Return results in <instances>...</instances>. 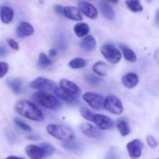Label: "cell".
Here are the masks:
<instances>
[{
	"label": "cell",
	"instance_id": "obj_1",
	"mask_svg": "<svg viewBox=\"0 0 159 159\" xmlns=\"http://www.w3.org/2000/svg\"><path fill=\"white\" fill-rule=\"evenodd\" d=\"M15 110L21 116L31 120L40 122L44 118L43 113L35 103L28 100L22 99L16 103Z\"/></svg>",
	"mask_w": 159,
	"mask_h": 159
},
{
	"label": "cell",
	"instance_id": "obj_2",
	"mask_svg": "<svg viewBox=\"0 0 159 159\" xmlns=\"http://www.w3.org/2000/svg\"><path fill=\"white\" fill-rule=\"evenodd\" d=\"M33 99L37 103L52 111H57L61 107V103L57 97L42 90L34 93Z\"/></svg>",
	"mask_w": 159,
	"mask_h": 159
},
{
	"label": "cell",
	"instance_id": "obj_3",
	"mask_svg": "<svg viewBox=\"0 0 159 159\" xmlns=\"http://www.w3.org/2000/svg\"><path fill=\"white\" fill-rule=\"evenodd\" d=\"M47 131L51 136L63 141H69L75 139V132L71 127L61 124H48Z\"/></svg>",
	"mask_w": 159,
	"mask_h": 159
},
{
	"label": "cell",
	"instance_id": "obj_4",
	"mask_svg": "<svg viewBox=\"0 0 159 159\" xmlns=\"http://www.w3.org/2000/svg\"><path fill=\"white\" fill-rule=\"evenodd\" d=\"M103 108L107 111L115 115H120L124 111V107L120 99L114 95H109L104 99Z\"/></svg>",
	"mask_w": 159,
	"mask_h": 159
},
{
	"label": "cell",
	"instance_id": "obj_5",
	"mask_svg": "<svg viewBox=\"0 0 159 159\" xmlns=\"http://www.w3.org/2000/svg\"><path fill=\"white\" fill-rule=\"evenodd\" d=\"M101 53L106 60L111 64H117L122 58V54L120 51L115 48L113 44L107 43L101 47Z\"/></svg>",
	"mask_w": 159,
	"mask_h": 159
},
{
	"label": "cell",
	"instance_id": "obj_6",
	"mask_svg": "<svg viewBox=\"0 0 159 159\" xmlns=\"http://www.w3.org/2000/svg\"><path fill=\"white\" fill-rule=\"evenodd\" d=\"M30 88L37 90H42V91H54V89L57 87L55 82L51 79L46 78L38 77L34 79L30 82Z\"/></svg>",
	"mask_w": 159,
	"mask_h": 159
},
{
	"label": "cell",
	"instance_id": "obj_7",
	"mask_svg": "<svg viewBox=\"0 0 159 159\" xmlns=\"http://www.w3.org/2000/svg\"><path fill=\"white\" fill-rule=\"evenodd\" d=\"M84 100L95 110H100L103 109L104 98L100 94L96 93L87 92L82 96Z\"/></svg>",
	"mask_w": 159,
	"mask_h": 159
},
{
	"label": "cell",
	"instance_id": "obj_8",
	"mask_svg": "<svg viewBox=\"0 0 159 159\" xmlns=\"http://www.w3.org/2000/svg\"><path fill=\"white\" fill-rule=\"evenodd\" d=\"M93 122H94L100 130H110L114 127V121L109 116L102 114H94Z\"/></svg>",
	"mask_w": 159,
	"mask_h": 159
},
{
	"label": "cell",
	"instance_id": "obj_9",
	"mask_svg": "<svg viewBox=\"0 0 159 159\" xmlns=\"http://www.w3.org/2000/svg\"><path fill=\"white\" fill-rule=\"evenodd\" d=\"M144 144L142 141L138 139H134L127 144V150L129 155L132 158H138L142 154Z\"/></svg>",
	"mask_w": 159,
	"mask_h": 159
},
{
	"label": "cell",
	"instance_id": "obj_10",
	"mask_svg": "<svg viewBox=\"0 0 159 159\" xmlns=\"http://www.w3.org/2000/svg\"><path fill=\"white\" fill-rule=\"evenodd\" d=\"M81 132L85 136L90 138H94V139H99L102 136V133L100 131V129H98L97 127H95L89 123H83L79 127Z\"/></svg>",
	"mask_w": 159,
	"mask_h": 159
},
{
	"label": "cell",
	"instance_id": "obj_11",
	"mask_svg": "<svg viewBox=\"0 0 159 159\" xmlns=\"http://www.w3.org/2000/svg\"><path fill=\"white\" fill-rule=\"evenodd\" d=\"M79 9L85 16L91 20H95L98 16V10L93 4L85 1H80L79 2Z\"/></svg>",
	"mask_w": 159,
	"mask_h": 159
},
{
	"label": "cell",
	"instance_id": "obj_12",
	"mask_svg": "<svg viewBox=\"0 0 159 159\" xmlns=\"http://www.w3.org/2000/svg\"><path fill=\"white\" fill-rule=\"evenodd\" d=\"M53 92H54V94L56 95L57 97L62 99L66 103L70 104V105H75V104H77L79 102L78 96H75L74 95H71L70 93H67L66 91L61 89L60 87L57 86Z\"/></svg>",
	"mask_w": 159,
	"mask_h": 159
},
{
	"label": "cell",
	"instance_id": "obj_13",
	"mask_svg": "<svg viewBox=\"0 0 159 159\" xmlns=\"http://www.w3.org/2000/svg\"><path fill=\"white\" fill-rule=\"evenodd\" d=\"M59 85H60L59 87L61 89H62L70 94L74 95L75 96H79L81 94V89L75 83L68 80V79H62L60 81Z\"/></svg>",
	"mask_w": 159,
	"mask_h": 159
},
{
	"label": "cell",
	"instance_id": "obj_14",
	"mask_svg": "<svg viewBox=\"0 0 159 159\" xmlns=\"http://www.w3.org/2000/svg\"><path fill=\"white\" fill-rule=\"evenodd\" d=\"M34 30L33 26L27 22H21L16 28L17 37L20 38L30 37L34 34Z\"/></svg>",
	"mask_w": 159,
	"mask_h": 159
},
{
	"label": "cell",
	"instance_id": "obj_15",
	"mask_svg": "<svg viewBox=\"0 0 159 159\" xmlns=\"http://www.w3.org/2000/svg\"><path fill=\"white\" fill-rule=\"evenodd\" d=\"M63 15L66 18L74 21H81L82 20V16L80 10L75 6H66L64 7Z\"/></svg>",
	"mask_w": 159,
	"mask_h": 159
},
{
	"label": "cell",
	"instance_id": "obj_16",
	"mask_svg": "<svg viewBox=\"0 0 159 159\" xmlns=\"http://www.w3.org/2000/svg\"><path fill=\"white\" fill-rule=\"evenodd\" d=\"M26 153L28 157L32 159H41L44 157L43 150L40 146L35 144H29L26 147Z\"/></svg>",
	"mask_w": 159,
	"mask_h": 159
},
{
	"label": "cell",
	"instance_id": "obj_17",
	"mask_svg": "<svg viewBox=\"0 0 159 159\" xmlns=\"http://www.w3.org/2000/svg\"><path fill=\"white\" fill-rule=\"evenodd\" d=\"M138 82H139L138 76L134 72L127 73L122 78L123 85L127 89H133L136 87Z\"/></svg>",
	"mask_w": 159,
	"mask_h": 159
},
{
	"label": "cell",
	"instance_id": "obj_18",
	"mask_svg": "<svg viewBox=\"0 0 159 159\" xmlns=\"http://www.w3.org/2000/svg\"><path fill=\"white\" fill-rule=\"evenodd\" d=\"M14 12L10 7L6 6H2L0 7V19L1 21L5 24H9L13 20Z\"/></svg>",
	"mask_w": 159,
	"mask_h": 159
},
{
	"label": "cell",
	"instance_id": "obj_19",
	"mask_svg": "<svg viewBox=\"0 0 159 159\" xmlns=\"http://www.w3.org/2000/svg\"><path fill=\"white\" fill-rule=\"evenodd\" d=\"M79 45H80V48L83 51L90 52V51H94L95 48H96V41L93 36L89 35L86 36V37L85 36V38L81 40Z\"/></svg>",
	"mask_w": 159,
	"mask_h": 159
},
{
	"label": "cell",
	"instance_id": "obj_20",
	"mask_svg": "<svg viewBox=\"0 0 159 159\" xmlns=\"http://www.w3.org/2000/svg\"><path fill=\"white\" fill-rule=\"evenodd\" d=\"M99 8L102 15L108 20H113L115 18V12L113 8L107 2L102 1L99 2Z\"/></svg>",
	"mask_w": 159,
	"mask_h": 159
},
{
	"label": "cell",
	"instance_id": "obj_21",
	"mask_svg": "<svg viewBox=\"0 0 159 159\" xmlns=\"http://www.w3.org/2000/svg\"><path fill=\"white\" fill-rule=\"evenodd\" d=\"M116 126L117 130H119V132L123 137L127 136L130 133V127L129 125L128 122L127 120H118L116 121Z\"/></svg>",
	"mask_w": 159,
	"mask_h": 159
},
{
	"label": "cell",
	"instance_id": "obj_22",
	"mask_svg": "<svg viewBox=\"0 0 159 159\" xmlns=\"http://www.w3.org/2000/svg\"><path fill=\"white\" fill-rule=\"evenodd\" d=\"M74 32L77 37H85L89 33V26L85 23H79L75 25Z\"/></svg>",
	"mask_w": 159,
	"mask_h": 159
},
{
	"label": "cell",
	"instance_id": "obj_23",
	"mask_svg": "<svg viewBox=\"0 0 159 159\" xmlns=\"http://www.w3.org/2000/svg\"><path fill=\"white\" fill-rule=\"evenodd\" d=\"M93 71L99 76H106L108 72V67L102 61H97L93 65Z\"/></svg>",
	"mask_w": 159,
	"mask_h": 159
},
{
	"label": "cell",
	"instance_id": "obj_24",
	"mask_svg": "<svg viewBox=\"0 0 159 159\" xmlns=\"http://www.w3.org/2000/svg\"><path fill=\"white\" fill-rule=\"evenodd\" d=\"M120 48L122 50L123 54L124 56V58L130 62L137 61V55L133 50L130 49V48L124 45H120Z\"/></svg>",
	"mask_w": 159,
	"mask_h": 159
},
{
	"label": "cell",
	"instance_id": "obj_25",
	"mask_svg": "<svg viewBox=\"0 0 159 159\" xmlns=\"http://www.w3.org/2000/svg\"><path fill=\"white\" fill-rule=\"evenodd\" d=\"M126 6L133 12H142L144 9L140 0H126Z\"/></svg>",
	"mask_w": 159,
	"mask_h": 159
},
{
	"label": "cell",
	"instance_id": "obj_26",
	"mask_svg": "<svg viewBox=\"0 0 159 159\" xmlns=\"http://www.w3.org/2000/svg\"><path fill=\"white\" fill-rule=\"evenodd\" d=\"M7 85L16 94H20L22 92V82L20 79H8Z\"/></svg>",
	"mask_w": 159,
	"mask_h": 159
},
{
	"label": "cell",
	"instance_id": "obj_27",
	"mask_svg": "<svg viewBox=\"0 0 159 159\" xmlns=\"http://www.w3.org/2000/svg\"><path fill=\"white\" fill-rule=\"evenodd\" d=\"M68 65L72 69H79V68H82L85 67L86 61H85V59L82 58V57H75V58L70 61Z\"/></svg>",
	"mask_w": 159,
	"mask_h": 159
},
{
	"label": "cell",
	"instance_id": "obj_28",
	"mask_svg": "<svg viewBox=\"0 0 159 159\" xmlns=\"http://www.w3.org/2000/svg\"><path fill=\"white\" fill-rule=\"evenodd\" d=\"M85 81L87 84L92 86H98L102 82V79L93 74H88L85 76Z\"/></svg>",
	"mask_w": 159,
	"mask_h": 159
},
{
	"label": "cell",
	"instance_id": "obj_29",
	"mask_svg": "<svg viewBox=\"0 0 159 159\" xmlns=\"http://www.w3.org/2000/svg\"><path fill=\"white\" fill-rule=\"evenodd\" d=\"M52 65V61L44 53H40L38 58V66L41 69L48 68V66Z\"/></svg>",
	"mask_w": 159,
	"mask_h": 159
},
{
	"label": "cell",
	"instance_id": "obj_30",
	"mask_svg": "<svg viewBox=\"0 0 159 159\" xmlns=\"http://www.w3.org/2000/svg\"><path fill=\"white\" fill-rule=\"evenodd\" d=\"M65 143L63 144V146L65 148L68 149V150L72 151V152H79L81 150L82 145L79 143L74 141V140L69 141H65Z\"/></svg>",
	"mask_w": 159,
	"mask_h": 159
},
{
	"label": "cell",
	"instance_id": "obj_31",
	"mask_svg": "<svg viewBox=\"0 0 159 159\" xmlns=\"http://www.w3.org/2000/svg\"><path fill=\"white\" fill-rule=\"evenodd\" d=\"M40 147L43 150L44 157L51 156V155H54V152H55V148H54V146H52L50 144H48V143H42V144H40Z\"/></svg>",
	"mask_w": 159,
	"mask_h": 159
},
{
	"label": "cell",
	"instance_id": "obj_32",
	"mask_svg": "<svg viewBox=\"0 0 159 159\" xmlns=\"http://www.w3.org/2000/svg\"><path fill=\"white\" fill-rule=\"evenodd\" d=\"M80 113L81 115H82V117L85 120H86L91 121V122L93 121V116H94V114H93L88 108H86V107H81Z\"/></svg>",
	"mask_w": 159,
	"mask_h": 159
},
{
	"label": "cell",
	"instance_id": "obj_33",
	"mask_svg": "<svg viewBox=\"0 0 159 159\" xmlns=\"http://www.w3.org/2000/svg\"><path fill=\"white\" fill-rule=\"evenodd\" d=\"M14 123H15L16 125L18 126L21 130H25V131L26 132H30L31 130H32L31 127H30L28 124H26V123L23 122V121H22L21 120L19 119V118H15V119H14Z\"/></svg>",
	"mask_w": 159,
	"mask_h": 159
},
{
	"label": "cell",
	"instance_id": "obj_34",
	"mask_svg": "<svg viewBox=\"0 0 159 159\" xmlns=\"http://www.w3.org/2000/svg\"><path fill=\"white\" fill-rule=\"evenodd\" d=\"M9 70V65L4 61H0V79L3 78L6 75Z\"/></svg>",
	"mask_w": 159,
	"mask_h": 159
},
{
	"label": "cell",
	"instance_id": "obj_35",
	"mask_svg": "<svg viewBox=\"0 0 159 159\" xmlns=\"http://www.w3.org/2000/svg\"><path fill=\"white\" fill-rule=\"evenodd\" d=\"M146 141H147L148 144L152 148H155L158 146V141H157L156 138L155 137L152 136V135H148L146 138Z\"/></svg>",
	"mask_w": 159,
	"mask_h": 159
},
{
	"label": "cell",
	"instance_id": "obj_36",
	"mask_svg": "<svg viewBox=\"0 0 159 159\" xmlns=\"http://www.w3.org/2000/svg\"><path fill=\"white\" fill-rule=\"evenodd\" d=\"M7 43L12 49L15 50V51H19V49H20L19 43L15 40H13V39H8Z\"/></svg>",
	"mask_w": 159,
	"mask_h": 159
},
{
	"label": "cell",
	"instance_id": "obj_37",
	"mask_svg": "<svg viewBox=\"0 0 159 159\" xmlns=\"http://www.w3.org/2000/svg\"><path fill=\"white\" fill-rule=\"evenodd\" d=\"M54 8V10H55L56 12H57L58 14H61V15H63L64 6H60V5H55Z\"/></svg>",
	"mask_w": 159,
	"mask_h": 159
},
{
	"label": "cell",
	"instance_id": "obj_38",
	"mask_svg": "<svg viewBox=\"0 0 159 159\" xmlns=\"http://www.w3.org/2000/svg\"><path fill=\"white\" fill-rule=\"evenodd\" d=\"M6 53H7V51H6V48L2 46H0V56L1 57H4V56L6 55Z\"/></svg>",
	"mask_w": 159,
	"mask_h": 159
},
{
	"label": "cell",
	"instance_id": "obj_39",
	"mask_svg": "<svg viewBox=\"0 0 159 159\" xmlns=\"http://www.w3.org/2000/svg\"><path fill=\"white\" fill-rule=\"evenodd\" d=\"M57 54V51H56V49H54V48H52V49L50 50V51H49V56H50V57H56Z\"/></svg>",
	"mask_w": 159,
	"mask_h": 159
},
{
	"label": "cell",
	"instance_id": "obj_40",
	"mask_svg": "<svg viewBox=\"0 0 159 159\" xmlns=\"http://www.w3.org/2000/svg\"><path fill=\"white\" fill-rule=\"evenodd\" d=\"M110 2H111L114 3V4H117L118 2H119V0H109Z\"/></svg>",
	"mask_w": 159,
	"mask_h": 159
},
{
	"label": "cell",
	"instance_id": "obj_41",
	"mask_svg": "<svg viewBox=\"0 0 159 159\" xmlns=\"http://www.w3.org/2000/svg\"><path fill=\"white\" fill-rule=\"evenodd\" d=\"M156 23L158 24V11H157L156 12Z\"/></svg>",
	"mask_w": 159,
	"mask_h": 159
},
{
	"label": "cell",
	"instance_id": "obj_42",
	"mask_svg": "<svg viewBox=\"0 0 159 159\" xmlns=\"http://www.w3.org/2000/svg\"><path fill=\"white\" fill-rule=\"evenodd\" d=\"M152 1V0H146V2H148V3H150Z\"/></svg>",
	"mask_w": 159,
	"mask_h": 159
}]
</instances>
